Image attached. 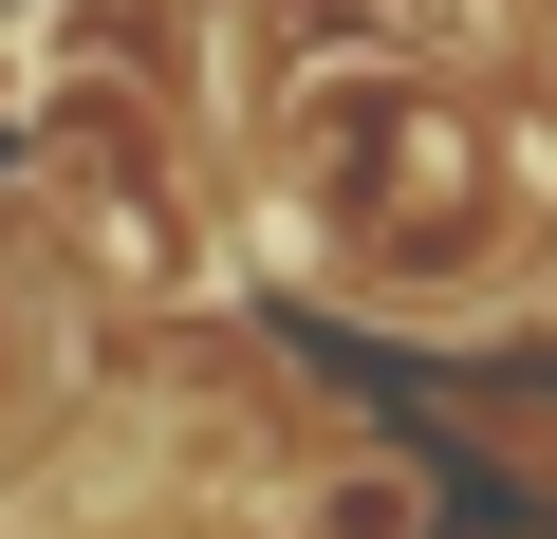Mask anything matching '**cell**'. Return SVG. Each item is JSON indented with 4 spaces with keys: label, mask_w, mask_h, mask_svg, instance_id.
Listing matches in <instances>:
<instances>
[{
    "label": "cell",
    "mask_w": 557,
    "mask_h": 539,
    "mask_svg": "<svg viewBox=\"0 0 557 539\" xmlns=\"http://www.w3.org/2000/svg\"><path fill=\"white\" fill-rule=\"evenodd\" d=\"M260 242L372 335H483L520 317L539 242H557V168L446 75V57H298L278 75V149H260Z\"/></svg>",
    "instance_id": "6da1fadb"
},
{
    "label": "cell",
    "mask_w": 557,
    "mask_h": 539,
    "mask_svg": "<svg viewBox=\"0 0 557 539\" xmlns=\"http://www.w3.org/2000/svg\"><path fill=\"white\" fill-rule=\"evenodd\" d=\"M38 428H57V280L0 242V465H38Z\"/></svg>",
    "instance_id": "7a4b0ae2"
}]
</instances>
